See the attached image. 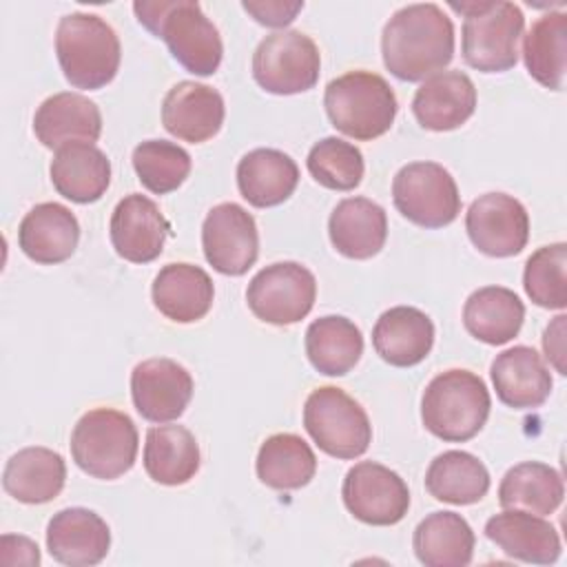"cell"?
<instances>
[{
  "label": "cell",
  "instance_id": "6da1fadb",
  "mask_svg": "<svg viewBox=\"0 0 567 567\" xmlns=\"http://www.w3.org/2000/svg\"><path fill=\"white\" fill-rule=\"evenodd\" d=\"M381 53L394 78L427 80L454 58V24L434 2L401 7L383 27Z\"/></svg>",
  "mask_w": 567,
  "mask_h": 567
},
{
  "label": "cell",
  "instance_id": "7a4b0ae2",
  "mask_svg": "<svg viewBox=\"0 0 567 567\" xmlns=\"http://www.w3.org/2000/svg\"><path fill=\"white\" fill-rule=\"evenodd\" d=\"M133 11L153 35L162 38L171 55L193 75H213L224 55L217 27L195 0L133 2Z\"/></svg>",
  "mask_w": 567,
  "mask_h": 567
},
{
  "label": "cell",
  "instance_id": "3957f363",
  "mask_svg": "<svg viewBox=\"0 0 567 567\" xmlns=\"http://www.w3.org/2000/svg\"><path fill=\"white\" fill-rule=\"evenodd\" d=\"M55 55L71 86L95 91L117 75L122 49L115 29L106 20L73 11L58 22Z\"/></svg>",
  "mask_w": 567,
  "mask_h": 567
},
{
  "label": "cell",
  "instance_id": "277c9868",
  "mask_svg": "<svg viewBox=\"0 0 567 567\" xmlns=\"http://www.w3.org/2000/svg\"><path fill=\"white\" fill-rule=\"evenodd\" d=\"M492 408L485 381L470 370H445L423 390L421 421L430 434L447 443L474 439Z\"/></svg>",
  "mask_w": 567,
  "mask_h": 567
},
{
  "label": "cell",
  "instance_id": "5b68a950",
  "mask_svg": "<svg viewBox=\"0 0 567 567\" xmlns=\"http://www.w3.org/2000/svg\"><path fill=\"white\" fill-rule=\"evenodd\" d=\"M450 7L465 16L461 29L463 60L483 73L509 71L518 60V40L525 16L507 0H452Z\"/></svg>",
  "mask_w": 567,
  "mask_h": 567
},
{
  "label": "cell",
  "instance_id": "8992f818",
  "mask_svg": "<svg viewBox=\"0 0 567 567\" xmlns=\"http://www.w3.org/2000/svg\"><path fill=\"white\" fill-rule=\"evenodd\" d=\"M323 106L332 126L359 142L381 137L396 117L392 86L372 71H348L330 80Z\"/></svg>",
  "mask_w": 567,
  "mask_h": 567
},
{
  "label": "cell",
  "instance_id": "52a82bcc",
  "mask_svg": "<svg viewBox=\"0 0 567 567\" xmlns=\"http://www.w3.org/2000/svg\"><path fill=\"white\" fill-rule=\"evenodd\" d=\"M137 443V427L128 414L113 408H95L75 423L71 456L84 474L113 481L135 465Z\"/></svg>",
  "mask_w": 567,
  "mask_h": 567
},
{
  "label": "cell",
  "instance_id": "ba28073f",
  "mask_svg": "<svg viewBox=\"0 0 567 567\" xmlns=\"http://www.w3.org/2000/svg\"><path fill=\"white\" fill-rule=\"evenodd\" d=\"M303 427L321 452L343 461L365 454L372 443L365 410L337 385H321L308 394Z\"/></svg>",
  "mask_w": 567,
  "mask_h": 567
},
{
  "label": "cell",
  "instance_id": "9c48e42d",
  "mask_svg": "<svg viewBox=\"0 0 567 567\" xmlns=\"http://www.w3.org/2000/svg\"><path fill=\"white\" fill-rule=\"evenodd\" d=\"M321 55L315 40L297 29L266 35L252 53L255 82L275 95L310 91L319 80Z\"/></svg>",
  "mask_w": 567,
  "mask_h": 567
},
{
  "label": "cell",
  "instance_id": "30bf717a",
  "mask_svg": "<svg viewBox=\"0 0 567 567\" xmlns=\"http://www.w3.org/2000/svg\"><path fill=\"white\" fill-rule=\"evenodd\" d=\"M396 210L421 228H443L461 213V195L450 171L436 162H412L392 179Z\"/></svg>",
  "mask_w": 567,
  "mask_h": 567
},
{
  "label": "cell",
  "instance_id": "8fae6325",
  "mask_svg": "<svg viewBox=\"0 0 567 567\" xmlns=\"http://www.w3.org/2000/svg\"><path fill=\"white\" fill-rule=\"evenodd\" d=\"M317 299L315 275L297 261L261 268L246 288L250 312L272 326H290L308 317Z\"/></svg>",
  "mask_w": 567,
  "mask_h": 567
},
{
  "label": "cell",
  "instance_id": "7c38bea8",
  "mask_svg": "<svg viewBox=\"0 0 567 567\" xmlns=\"http://www.w3.org/2000/svg\"><path fill=\"white\" fill-rule=\"evenodd\" d=\"M341 496L357 520L377 527L396 525L410 507L405 481L394 470L374 461H361L348 470Z\"/></svg>",
  "mask_w": 567,
  "mask_h": 567
},
{
  "label": "cell",
  "instance_id": "4fadbf2b",
  "mask_svg": "<svg viewBox=\"0 0 567 567\" xmlns=\"http://www.w3.org/2000/svg\"><path fill=\"white\" fill-rule=\"evenodd\" d=\"M202 248L217 272L230 277L248 272L259 255L255 217L235 202L213 206L202 224Z\"/></svg>",
  "mask_w": 567,
  "mask_h": 567
},
{
  "label": "cell",
  "instance_id": "5bb4252c",
  "mask_svg": "<svg viewBox=\"0 0 567 567\" xmlns=\"http://www.w3.org/2000/svg\"><path fill=\"white\" fill-rule=\"evenodd\" d=\"M470 241L489 257H514L529 239V215L525 206L507 193H485L465 213Z\"/></svg>",
  "mask_w": 567,
  "mask_h": 567
},
{
  "label": "cell",
  "instance_id": "9a60e30c",
  "mask_svg": "<svg viewBox=\"0 0 567 567\" xmlns=\"http://www.w3.org/2000/svg\"><path fill=\"white\" fill-rule=\"evenodd\" d=\"M190 372L166 357L140 361L131 372V396L142 419L171 423L184 414L193 399Z\"/></svg>",
  "mask_w": 567,
  "mask_h": 567
},
{
  "label": "cell",
  "instance_id": "2e32d148",
  "mask_svg": "<svg viewBox=\"0 0 567 567\" xmlns=\"http://www.w3.org/2000/svg\"><path fill=\"white\" fill-rule=\"evenodd\" d=\"M115 252L131 264H148L164 250L171 235L168 219L146 195L131 193L117 202L109 224Z\"/></svg>",
  "mask_w": 567,
  "mask_h": 567
},
{
  "label": "cell",
  "instance_id": "e0dca14e",
  "mask_svg": "<svg viewBox=\"0 0 567 567\" xmlns=\"http://www.w3.org/2000/svg\"><path fill=\"white\" fill-rule=\"evenodd\" d=\"M226 106L217 89L199 82H177L162 102L164 128L190 144H202L215 137L224 124Z\"/></svg>",
  "mask_w": 567,
  "mask_h": 567
},
{
  "label": "cell",
  "instance_id": "ac0fdd59",
  "mask_svg": "<svg viewBox=\"0 0 567 567\" xmlns=\"http://www.w3.org/2000/svg\"><path fill=\"white\" fill-rule=\"evenodd\" d=\"M111 529L106 520L86 507H66L47 525V549L53 560L69 567H91L106 558Z\"/></svg>",
  "mask_w": 567,
  "mask_h": 567
},
{
  "label": "cell",
  "instance_id": "d6986e66",
  "mask_svg": "<svg viewBox=\"0 0 567 567\" xmlns=\"http://www.w3.org/2000/svg\"><path fill=\"white\" fill-rule=\"evenodd\" d=\"M476 109V86L463 71H439L423 80L412 97V113L427 131H454Z\"/></svg>",
  "mask_w": 567,
  "mask_h": 567
},
{
  "label": "cell",
  "instance_id": "ffe728a7",
  "mask_svg": "<svg viewBox=\"0 0 567 567\" xmlns=\"http://www.w3.org/2000/svg\"><path fill=\"white\" fill-rule=\"evenodd\" d=\"M33 133L42 146L55 151L75 142L93 144L102 133V113L86 95L62 91L38 106Z\"/></svg>",
  "mask_w": 567,
  "mask_h": 567
},
{
  "label": "cell",
  "instance_id": "44dd1931",
  "mask_svg": "<svg viewBox=\"0 0 567 567\" xmlns=\"http://www.w3.org/2000/svg\"><path fill=\"white\" fill-rule=\"evenodd\" d=\"M489 374L501 403L514 410L540 408L554 385L543 357L529 346H514L496 354Z\"/></svg>",
  "mask_w": 567,
  "mask_h": 567
},
{
  "label": "cell",
  "instance_id": "7402d4cb",
  "mask_svg": "<svg viewBox=\"0 0 567 567\" xmlns=\"http://www.w3.org/2000/svg\"><path fill=\"white\" fill-rule=\"evenodd\" d=\"M80 241L78 217L58 202L33 206L20 221L18 246L35 264L66 261Z\"/></svg>",
  "mask_w": 567,
  "mask_h": 567
},
{
  "label": "cell",
  "instance_id": "603a6c76",
  "mask_svg": "<svg viewBox=\"0 0 567 567\" xmlns=\"http://www.w3.org/2000/svg\"><path fill=\"white\" fill-rule=\"evenodd\" d=\"M485 536L509 558L551 565L560 556V536L543 516L520 509H505L485 523Z\"/></svg>",
  "mask_w": 567,
  "mask_h": 567
},
{
  "label": "cell",
  "instance_id": "cb8c5ba5",
  "mask_svg": "<svg viewBox=\"0 0 567 567\" xmlns=\"http://www.w3.org/2000/svg\"><path fill=\"white\" fill-rule=\"evenodd\" d=\"M372 346L385 363L412 368L430 354L434 346V323L414 306H394L377 319Z\"/></svg>",
  "mask_w": 567,
  "mask_h": 567
},
{
  "label": "cell",
  "instance_id": "d4e9b609",
  "mask_svg": "<svg viewBox=\"0 0 567 567\" xmlns=\"http://www.w3.org/2000/svg\"><path fill=\"white\" fill-rule=\"evenodd\" d=\"M151 297L155 308L171 321L193 323L208 315L215 286L208 272L193 264H166L153 279Z\"/></svg>",
  "mask_w": 567,
  "mask_h": 567
},
{
  "label": "cell",
  "instance_id": "484cf974",
  "mask_svg": "<svg viewBox=\"0 0 567 567\" xmlns=\"http://www.w3.org/2000/svg\"><path fill=\"white\" fill-rule=\"evenodd\" d=\"M328 235L343 257L370 259L381 252L388 239L385 210L368 197H346L330 213Z\"/></svg>",
  "mask_w": 567,
  "mask_h": 567
},
{
  "label": "cell",
  "instance_id": "4316f807",
  "mask_svg": "<svg viewBox=\"0 0 567 567\" xmlns=\"http://www.w3.org/2000/svg\"><path fill=\"white\" fill-rule=\"evenodd\" d=\"M53 188L75 204L97 202L111 184V162L93 144L75 142L55 151L49 166Z\"/></svg>",
  "mask_w": 567,
  "mask_h": 567
},
{
  "label": "cell",
  "instance_id": "83f0119b",
  "mask_svg": "<svg viewBox=\"0 0 567 567\" xmlns=\"http://www.w3.org/2000/svg\"><path fill=\"white\" fill-rule=\"evenodd\" d=\"M299 184L295 159L277 148H255L237 164V186L241 197L255 208L284 204Z\"/></svg>",
  "mask_w": 567,
  "mask_h": 567
},
{
  "label": "cell",
  "instance_id": "f1b7e54d",
  "mask_svg": "<svg viewBox=\"0 0 567 567\" xmlns=\"http://www.w3.org/2000/svg\"><path fill=\"white\" fill-rule=\"evenodd\" d=\"M66 481L62 454L49 447H24L16 452L2 472V487L18 503L42 505L53 501Z\"/></svg>",
  "mask_w": 567,
  "mask_h": 567
},
{
  "label": "cell",
  "instance_id": "f546056e",
  "mask_svg": "<svg viewBox=\"0 0 567 567\" xmlns=\"http://www.w3.org/2000/svg\"><path fill=\"white\" fill-rule=\"evenodd\" d=\"M523 319V301L514 290L503 286L478 288L463 306L465 330L487 346H503L512 341L520 332Z\"/></svg>",
  "mask_w": 567,
  "mask_h": 567
},
{
  "label": "cell",
  "instance_id": "4dcf8cb0",
  "mask_svg": "<svg viewBox=\"0 0 567 567\" xmlns=\"http://www.w3.org/2000/svg\"><path fill=\"white\" fill-rule=\"evenodd\" d=\"M474 532L456 512H432L412 536V547L425 567H465L474 556Z\"/></svg>",
  "mask_w": 567,
  "mask_h": 567
},
{
  "label": "cell",
  "instance_id": "1f68e13d",
  "mask_svg": "<svg viewBox=\"0 0 567 567\" xmlns=\"http://www.w3.org/2000/svg\"><path fill=\"white\" fill-rule=\"evenodd\" d=\"M306 354L312 368L328 377L348 374L363 354V334L341 315L315 319L306 330Z\"/></svg>",
  "mask_w": 567,
  "mask_h": 567
},
{
  "label": "cell",
  "instance_id": "d6a6232c",
  "mask_svg": "<svg viewBox=\"0 0 567 567\" xmlns=\"http://www.w3.org/2000/svg\"><path fill=\"white\" fill-rule=\"evenodd\" d=\"M144 470L159 485H184L199 470V445L184 425H155L146 432Z\"/></svg>",
  "mask_w": 567,
  "mask_h": 567
},
{
  "label": "cell",
  "instance_id": "836d02e7",
  "mask_svg": "<svg viewBox=\"0 0 567 567\" xmlns=\"http://www.w3.org/2000/svg\"><path fill=\"white\" fill-rule=\"evenodd\" d=\"M563 496V476L538 461H525L509 467L498 485V503L503 509H520L536 516L556 512Z\"/></svg>",
  "mask_w": 567,
  "mask_h": 567
},
{
  "label": "cell",
  "instance_id": "e575fe53",
  "mask_svg": "<svg viewBox=\"0 0 567 567\" xmlns=\"http://www.w3.org/2000/svg\"><path fill=\"white\" fill-rule=\"evenodd\" d=\"M425 489L441 503L472 505L489 492V472L474 454L447 450L430 463Z\"/></svg>",
  "mask_w": 567,
  "mask_h": 567
},
{
  "label": "cell",
  "instance_id": "d590c367",
  "mask_svg": "<svg viewBox=\"0 0 567 567\" xmlns=\"http://www.w3.org/2000/svg\"><path fill=\"white\" fill-rule=\"evenodd\" d=\"M255 470L257 478L272 489H299L312 481L317 472V456L301 436L279 432L261 443Z\"/></svg>",
  "mask_w": 567,
  "mask_h": 567
},
{
  "label": "cell",
  "instance_id": "8d00e7d4",
  "mask_svg": "<svg viewBox=\"0 0 567 567\" xmlns=\"http://www.w3.org/2000/svg\"><path fill=\"white\" fill-rule=\"evenodd\" d=\"M527 73L551 91H563L567 69V16L549 11L527 31L523 42Z\"/></svg>",
  "mask_w": 567,
  "mask_h": 567
},
{
  "label": "cell",
  "instance_id": "74e56055",
  "mask_svg": "<svg viewBox=\"0 0 567 567\" xmlns=\"http://www.w3.org/2000/svg\"><path fill=\"white\" fill-rule=\"evenodd\" d=\"M133 168L144 188L155 195L177 190L190 173V155L166 140H146L133 148Z\"/></svg>",
  "mask_w": 567,
  "mask_h": 567
},
{
  "label": "cell",
  "instance_id": "f35d334b",
  "mask_svg": "<svg viewBox=\"0 0 567 567\" xmlns=\"http://www.w3.org/2000/svg\"><path fill=\"white\" fill-rule=\"evenodd\" d=\"M523 286L536 306L563 310L567 306V246L558 241L532 252L525 261Z\"/></svg>",
  "mask_w": 567,
  "mask_h": 567
},
{
  "label": "cell",
  "instance_id": "ab89813d",
  "mask_svg": "<svg viewBox=\"0 0 567 567\" xmlns=\"http://www.w3.org/2000/svg\"><path fill=\"white\" fill-rule=\"evenodd\" d=\"M306 166L315 182L330 190L357 188L361 184L365 168L361 151L341 137L319 140L310 148Z\"/></svg>",
  "mask_w": 567,
  "mask_h": 567
},
{
  "label": "cell",
  "instance_id": "60d3db41",
  "mask_svg": "<svg viewBox=\"0 0 567 567\" xmlns=\"http://www.w3.org/2000/svg\"><path fill=\"white\" fill-rule=\"evenodd\" d=\"M241 7L266 27H286L290 24L297 13L303 9L301 0L286 2V0H244Z\"/></svg>",
  "mask_w": 567,
  "mask_h": 567
},
{
  "label": "cell",
  "instance_id": "b9f144b4",
  "mask_svg": "<svg viewBox=\"0 0 567 567\" xmlns=\"http://www.w3.org/2000/svg\"><path fill=\"white\" fill-rule=\"evenodd\" d=\"M0 563L7 567H11V565L35 567V565H40V549L27 536L4 534L0 538Z\"/></svg>",
  "mask_w": 567,
  "mask_h": 567
},
{
  "label": "cell",
  "instance_id": "7bdbcfd3",
  "mask_svg": "<svg viewBox=\"0 0 567 567\" xmlns=\"http://www.w3.org/2000/svg\"><path fill=\"white\" fill-rule=\"evenodd\" d=\"M565 315L554 317V321L545 328L543 350L547 361L556 368L558 374H567L565 370Z\"/></svg>",
  "mask_w": 567,
  "mask_h": 567
}]
</instances>
